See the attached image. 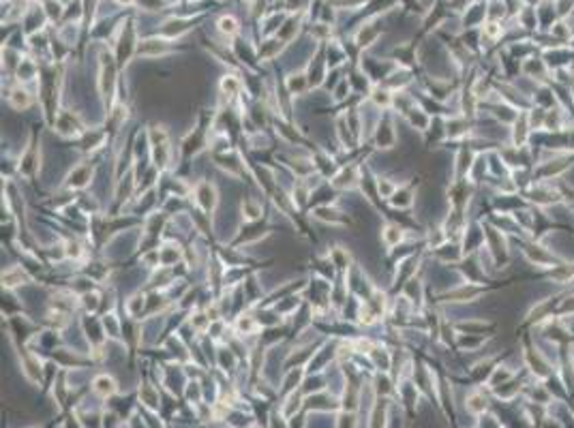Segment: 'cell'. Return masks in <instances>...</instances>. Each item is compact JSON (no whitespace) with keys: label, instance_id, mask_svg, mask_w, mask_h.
<instances>
[{"label":"cell","instance_id":"2","mask_svg":"<svg viewBox=\"0 0 574 428\" xmlns=\"http://www.w3.org/2000/svg\"><path fill=\"white\" fill-rule=\"evenodd\" d=\"M386 424H388V403L384 398H377L371 409L369 428H386Z\"/></svg>","mask_w":574,"mask_h":428},{"label":"cell","instance_id":"5","mask_svg":"<svg viewBox=\"0 0 574 428\" xmlns=\"http://www.w3.org/2000/svg\"><path fill=\"white\" fill-rule=\"evenodd\" d=\"M139 400H141V405L146 407V409H150V411H159V407H161V403H159V392L152 386H148V384H144L141 388H139Z\"/></svg>","mask_w":574,"mask_h":428},{"label":"cell","instance_id":"7","mask_svg":"<svg viewBox=\"0 0 574 428\" xmlns=\"http://www.w3.org/2000/svg\"><path fill=\"white\" fill-rule=\"evenodd\" d=\"M381 238H384V242H386V247H397V244L403 240V231H401V227L399 225H392V223H388L381 229Z\"/></svg>","mask_w":574,"mask_h":428},{"label":"cell","instance_id":"12","mask_svg":"<svg viewBox=\"0 0 574 428\" xmlns=\"http://www.w3.org/2000/svg\"><path fill=\"white\" fill-rule=\"evenodd\" d=\"M88 180H90V171H88L86 167H77V169H73L69 174V186H75V188L86 186Z\"/></svg>","mask_w":574,"mask_h":428},{"label":"cell","instance_id":"8","mask_svg":"<svg viewBox=\"0 0 574 428\" xmlns=\"http://www.w3.org/2000/svg\"><path fill=\"white\" fill-rule=\"evenodd\" d=\"M356 180H358V171H356V167H349V169H343L341 174L334 178V182L332 184L334 186H339V188H352L354 184H356Z\"/></svg>","mask_w":574,"mask_h":428},{"label":"cell","instance_id":"10","mask_svg":"<svg viewBox=\"0 0 574 428\" xmlns=\"http://www.w3.org/2000/svg\"><path fill=\"white\" fill-rule=\"evenodd\" d=\"M24 280H26V274L20 270V268H11V270H7V272H3V285L5 287H17V285H24Z\"/></svg>","mask_w":574,"mask_h":428},{"label":"cell","instance_id":"3","mask_svg":"<svg viewBox=\"0 0 574 428\" xmlns=\"http://www.w3.org/2000/svg\"><path fill=\"white\" fill-rule=\"evenodd\" d=\"M197 204H200L206 212H212L217 206V191L212 184H200L197 186Z\"/></svg>","mask_w":574,"mask_h":428},{"label":"cell","instance_id":"4","mask_svg":"<svg viewBox=\"0 0 574 428\" xmlns=\"http://www.w3.org/2000/svg\"><path fill=\"white\" fill-rule=\"evenodd\" d=\"M302 409V394L300 392H292L285 396V403L281 405V415L285 420H292V417Z\"/></svg>","mask_w":574,"mask_h":428},{"label":"cell","instance_id":"17","mask_svg":"<svg viewBox=\"0 0 574 428\" xmlns=\"http://www.w3.org/2000/svg\"><path fill=\"white\" fill-rule=\"evenodd\" d=\"M67 255L79 257V255H82V249H79V244H77V242H69V244H67Z\"/></svg>","mask_w":574,"mask_h":428},{"label":"cell","instance_id":"14","mask_svg":"<svg viewBox=\"0 0 574 428\" xmlns=\"http://www.w3.org/2000/svg\"><path fill=\"white\" fill-rule=\"evenodd\" d=\"M238 88H240V81L234 77V75H225L221 79V90L223 92H227V94H236L238 92Z\"/></svg>","mask_w":574,"mask_h":428},{"label":"cell","instance_id":"11","mask_svg":"<svg viewBox=\"0 0 574 428\" xmlns=\"http://www.w3.org/2000/svg\"><path fill=\"white\" fill-rule=\"evenodd\" d=\"M334 428H358V415H356V411H347V409H343V411L337 415Z\"/></svg>","mask_w":574,"mask_h":428},{"label":"cell","instance_id":"13","mask_svg":"<svg viewBox=\"0 0 574 428\" xmlns=\"http://www.w3.org/2000/svg\"><path fill=\"white\" fill-rule=\"evenodd\" d=\"M236 327H238V332L240 334H251V332H255V321L251 319L249 315H242V317H238V321H236Z\"/></svg>","mask_w":574,"mask_h":428},{"label":"cell","instance_id":"6","mask_svg":"<svg viewBox=\"0 0 574 428\" xmlns=\"http://www.w3.org/2000/svg\"><path fill=\"white\" fill-rule=\"evenodd\" d=\"M465 407H467V411H471L473 415H480V413L487 411L489 403L480 392H471L467 398H465Z\"/></svg>","mask_w":574,"mask_h":428},{"label":"cell","instance_id":"1","mask_svg":"<svg viewBox=\"0 0 574 428\" xmlns=\"http://www.w3.org/2000/svg\"><path fill=\"white\" fill-rule=\"evenodd\" d=\"M92 392L101 398H112L116 392H118V381H116L112 375H97L92 379Z\"/></svg>","mask_w":574,"mask_h":428},{"label":"cell","instance_id":"9","mask_svg":"<svg viewBox=\"0 0 574 428\" xmlns=\"http://www.w3.org/2000/svg\"><path fill=\"white\" fill-rule=\"evenodd\" d=\"M9 103H11L15 109H26V107H30V103H32V97L26 92V90H13L11 94H9Z\"/></svg>","mask_w":574,"mask_h":428},{"label":"cell","instance_id":"15","mask_svg":"<svg viewBox=\"0 0 574 428\" xmlns=\"http://www.w3.org/2000/svg\"><path fill=\"white\" fill-rule=\"evenodd\" d=\"M242 212L247 214V218H257L259 214H262V206H259L257 202H253V199H247V202L242 204Z\"/></svg>","mask_w":574,"mask_h":428},{"label":"cell","instance_id":"18","mask_svg":"<svg viewBox=\"0 0 574 428\" xmlns=\"http://www.w3.org/2000/svg\"><path fill=\"white\" fill-rule=\"evenodd\" d=\"M118 3H122V5H124V3H127V5H129V3H131V0H118Z\"/></svg>","mask_w":574,"mask_h":428},{"label":"cell","instance_id":"16","mask_svg":"<svg viewBox=\"0 0 574 428\" xmlns=\"http://www.w3.org/2000/svg\"><path fill=\"white\" fill-rule=\"evenodd\" d=\"M219 30L225 32V34H234L238 30V24H236L234 17H221V20H219Z\"/></svg>","mask_w":574,"mask_h":428}]
</instances>
